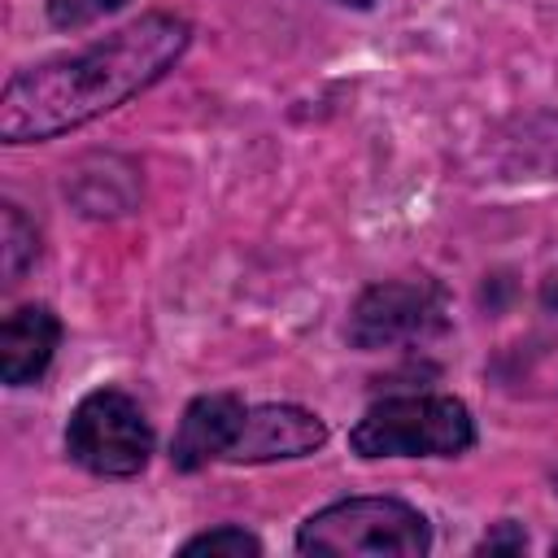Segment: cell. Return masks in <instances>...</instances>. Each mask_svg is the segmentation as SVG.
<instances>
[{
	"label": "cell",
	"mask_w": 558,
	"mask_h": 558,
	"mask_svg": "<svg viewBox=\"0 0 558 558\" xmlns=\"http://www.w3.org/2000/svg\"><path fill=\"white\" fill-rule=\"evenodd\" d=\"M192 26L174 13H144L131 26L17 70L0 96V140L35 144L74 131L153 87L187 52Z\"/></svg>",
	"instance_id": "cell-1"
},
{
	"label": "cell",
	"mask_w": 558,
	"mask_h": 558,
	"mask_svg": "<svg viewBox=\"0 0 558 558\" xmlns=\"http://www.w3.org/2000/svg\"><path fill=\"white\" fill-rule=\"evenodd\" d=\"M296 549L318 558H418L432 549V527L397 497H344L301 523Z\"/></svg>",
	"instance_id": "cell-2"
},
{
	"label": "cell",
	"mask_w": 558,
	"mask_h": 558,
	"mask_svg": "<svg viewBox=\"0 0 558 558\" xmlns=\"http://www.w3.org/2000/svg\"><path fill=\"white\" fill-rule=\"evenodd\" d=\"M362 458H458L475 445L471 410L445 392H405L375 401L349 432Z\"/></svg>",
	"instance_id": "cell-3"
},
{
	"label": "cell",
	"mask_w": 558,
	"mask_h": 558,
	"mask_svg": "<svg viewBox=\"0 0 558 558\" xmlns=\"http://www.w3.org/2000/svg\"><path fill=\"white\" fill-rule=\"evenodd\" d=\"M65 449L83 471L126 480L148 466L153 423L131 392L96 388L74 405V414L65 423Z\"/></svg>",
	"instance_id": "cell-4"
},
{
	"label": "cell",
	"mask_w": 558,
	"mask_h": 558,
	"mask_svg": "<svg viewBox=\"0 0 558 558\" xmlns=\"http://www.w3.org/2000/svg\"><path fill=\"white\" fill-rule=\"evenodd\" d=\"M445 327V288L432 279H388L357 296L349 340L357 349H388Z\"/></svg>",
	"instance_id": "cell-5"
},
{
	"label": "cell",
	"mask_w": 558,
	"mask_h": 558,
	"mask_svg": "<svg viewBox=\"0 0 558 558\" xmlns=\"http://www.w3.org/2000/svg\"><path fill=\"white\" fill-rule=\"evenodd\" d=\"M327 440V427L318 414L301 405H253L244 414V427L235 445L227 449V462H275V458H305Z\"/></svg>",
	"instance_id": "cell-6"
},
{
	"label": "cell",
	"mask_w": 558,
	"mask_h": 558,
	"mask_svg": "<svg viewBox=\"0 0 558 558\" xmlns=\"http://www.w3.org/2000/svg\"><path fill=\"white\" fill-rule=\"evenodd\" d=\"M244 401L231 397V392H209V397H196L183 418H179V432H174V445H170V462L179 471H201L205 462H227V449L235 445L240 427H244Z\"/></svg>",
	"instance_id": "cell-7"
},
{
	"label": "cell",
	"mask_w": 558,
	"mask_h": 558,
	"mask_svg": "<svg viewBox=\"0 0 558 558\" xmlns=\"http://www.w3.org/2000/svg\"><path fill=\"white\" fill-rule=\"evenodd\" d=\"M61 340V323L48 305H17L0 327V375L9 388L35 384Z\"/></svg>",
	"instance_id": "cell-8"
},
{
	"label": "cell",
	"mask_w": 558,
	"mask_h": 558,
	"mask_svg": "<svg viewBox=\"0 0 558 558\" xmlns=\"http://www.w3.org/2000/svg\"><path fill=\"white\" fill-rule=\"evenodd\" d=\"M35 248H39V240H35V227L26 222V214L17 205H4V214H0V275H4V283H17L26 275V266L35 262Z\"/></svg>",
	"instance_id": "cell-9"
},
{
	"label": "cell",
	"mask_w": 558,
	"mask_h": 558,
	"mask_svg": "<svg viewBox=\"0 0 558 558\" xmlns=\"http://www.w3.org/2000/svg\"><path fill=\"white\" fill-rule=\"evenodd\" d=\"M179 554H187V558H196V554H222V558H257L262 554V541L253 536V532H244V527H235V523H222V527H214V532H201V536H192Z\"/></svg>",
	"instance_id": "cell-10"
},
{
	"label": "cell",
	"mask_w": 558,
	"mask_h": 558,
	"mask_svg": "<svg viewBox=\"0 0 558 558\" xmlns=\"http://www.w3.org/2000/svg\"><path fill=\"white\" fill-rule=\"evenodd\" d=\"M523 545H527V536H523L519 523H497V532H488V536L475 545V554H519Z\"/></svg>",
	"instance_id": "cell-11"
},
{
	"label": "cell",
	"mask_w": 558,
	"mask_h": 558,
	"mask_svg": "<svg viewBox=\"0 0 558 558\" xmlns=\"http://www.w3.org/2000/svg\"><path fill=\"white\" fill-rule=\"evenodd\" d=\"M126 0H70V13L61 17V26H78V22H87L92 13H113V9H122Z\"/></svg>",
	"instance_id": "cell-12"
},
{
	"label": "cell",
	"mask_w": 558,
	"mask_h": 558,
	"mask_svg": "<svg viewBox=\"0 0 558 558\" xmlns=\"http://www.w3.org/2000/svg\"><path fill=\"white\" fill-rule=\"evenodd\" d=\"M336 4H349V9H371L375 0H336Z\"/></svg>",
	"instance_id": "cell-13"
},
{
	"label": "cell",
	"mask_w": 558,
	"mask_h": 558,
	"mask_svg": "<svg viewBox=\"0 0 558 558\" xmlns=\"http://www.w3.org/2000/svg\"><path fill=\"white\" fill-rule=\"evenodd\" d=\"M549 554H558V536H554V545H549Z\"/></svg>",
	"instance_id": "cell-14"
}]
</instances>
